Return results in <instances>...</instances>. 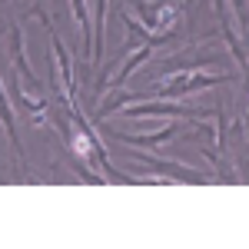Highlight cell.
I'll use <instances>...</instances> for the list:
<instances>
[{"mask_svg": "<svg viewBox=\"0 0 249 249\" xmlns=\"http://www.w3.org/2000/svg\"><path fill=\"white\" fill-rule=\"evenodd\" d=\"M173 80L166 83H153L150 93H160V96H190L196 90H206V87H216V83H226L232 80L230 73H190V70H176L170 73Z\"/></svg>", "mask_w": 249, "mask_h": 249, "instance_id": "6da1fadb", "label": "cell"}, {"mask_svg": "<svg viewBox=\"0 0 249 249\" xmlns=\"http://www.w3.org/2000/svg\"><path fill=\"white\" fill-rule=\"evenodd\" d=\"M126 156L140 160L146 173H163L166 179H176V183H210V176H206V173L190 170V166L173 163V160H156V156H146V153H140V150H126Z\"/></svg>", "mask_w": 249, "mask_h": 249, "instance_id": "7a4b0ae2", "label": "cell"}, {"mask_svg": "<svg viewBox=\"0 0 249 249\" xmlns=\"http://www.w3.org/2000/svg\"><path fill=\"white\" fill-rule=\"evenodd\" d=\"M216 110H193V107H176V103H166V100H160V103H143V107H126L123 116H130V120H150V116H170V120H206L213 116Z\"/></svg>", "mask_w": 249, "mask_h": 249, "instance_id": "3957f363", "label": "cell"}, {"mask_svg": "<svg viewBox=\"0 0 249 249\" xmlns=\"http://www.w3.org/2000/svg\"><path fill=\"white\" fill-rule=\"evenodd\" d=\"M10 47H14V67H17V80L23 83L20 90H30V96H43V87H40L37 73L30 70V63H27V57H23V34H20L17 23L10 27Z\"/></svg>", "mask_w": 249, "mask_h": 249, "instance_id": "277c9868", "label": "cell"}, {"mask_svg": "<svg viewBox=\"0 0 249 249\" xmlns=\"http://www.w3.org/2000/svg\"><path fill=\"white\" fill-rule=\"evenodd\" d=\"M100 130H103V136H110V140H116V143H123V146H160V143H166L170 136H176V126H163L160 133H116V130H107L103 123H100Z\"/></svg>", "mask_w": 249, "mask_h": 249, "instance_id": "5b68a950", "label": "cell"}, {"mask_svg": "<svg viewBox=\"0 0 249 249\" xmlns=\"http://www.w3.org/2000/svg\"><path fill=\"white\" fill-rule=\"evenodd\" d=\"M93 43H90V67L100 70V57H103V40H107V0H96L93 7Z\"/></svg>", "mask_w": 249, "mask_h": 249, "instance_id": "8992f818", "label": "cell"}, {"mask_svg": "<svg viewBox=\"0 0 249 249\" xmlns=\"http://www.w3.org/2000/svg\"><path fill=\"white\" fill-rule=\"evenodd\" d=\"M0 123H3V130L10 136V146H14V156L23 160V150H20V136H17V123H14V110H10V103H7V93H3V87H0Z\"/></svg>", "mask_w": 249, "mask_h": 249, "instance_id": "52a82bcc", "label": "cell"}, {"mask_svg": "<svg viewBox=\"0 0 249 249\" xmlns=\"http://www.w3.org/2000/svg\"><path fill=\"white\" fill-rule=\"evenodd\" d=\"M150 53H153V47H150V43H143V47H140V50H136L133 57L126 60V63H123V67H120V73H116V77L110 80V83H113V87H120V83H123V80L130 77V73H136V67H140V63H143V60L150 57Z\"/></svg>", "mask_w": 249, "mask_h": 249, "instance_id": "ba28073f", "label": "cell"}, {"mask_svg": "<svg viewBox=\"0 0 249 249\" xmlns=\"http://www.w3.org/2000/svg\"><path fill=\"white\" fill-rule=\"evenodd\" d=\"M232 7H236V14H239L243 30H249V7H246V0H232Z\"/></svg>", "mask_w": 249, "mask_h": 249, "instance_id": "9c48e42d", "label": "cell"}, {"mask_svg": "<svg viewBox=\"0 0 249 249\" xmlns=\"http://www.w3.org/2000/svg\"><path fill=\"white\" fill-rule=\"evenodd\" d=\"M246 123H249V120H246Z\"/></svg>", "mask_w": 249, "mask_h": 249, "instance_id": "30bf717a", "label": "cell"}]
</instances>
